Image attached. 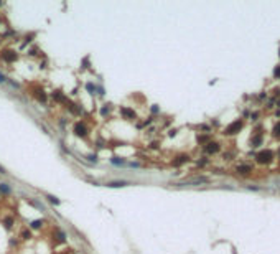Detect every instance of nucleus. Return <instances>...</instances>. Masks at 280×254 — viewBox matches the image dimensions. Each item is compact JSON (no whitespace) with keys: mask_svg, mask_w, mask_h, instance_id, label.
<instances>
[{"mask_svg":"<svg viewBox=\"0 0 280 254\" xmlns=\"http://www.w3.org/2000/svg\"><path fill=\"white\" fill-rule=\"evenodd\" d=\"M74 134L78 135V137H86V135H88V129H86V125L81 124V122H78V124L74 125Z\"/></svg>","mask_w":280,"mask_h":254,"instance_id":"nucleus-4","label":"nucleus"},{"mask_svg":"<svg viewBox=\"0 0 280 254\" xmlns=\"http://www.w3.org/2000/svg\"><path fill=\"white\" fill-rule=\"evenodd\" d=\"M260 142H262V137H260V135H255V137L251 140V145H252V147H259Z\"/></svg>","mask_w":280,"mask_h":254,"instance_id":"nucleus-11","label":"nucleus"},{"mask_svg":"<svg viewBox=\"0 0 280 254\" xmlns=\"http://www.w3.org/2000/svg\"><path fill=\"white\" fill-rule=\"evenodd\" d=\"M127 182H110V183H107V187L110 188H115V187H127Z\"/></svg>","mask_w":280,"mask_h":254,"instance_id":"nucleus-10","label":"nucleus"},{"mask_svg":"<svg viewBox=\"0 0 280 254\" xmlns=\"http://www.w3.org/2000/svg\"><path fill=\"white\" fill-rule=\"evenodd\" d=\"M23 238H25V239H28V238H30V233H26V231H25V233H23Z\"/></svg>","mask_w":280,"mask_h":254,"instance_id":"nucleus-18","label":"nucleus"},{"mask_svg":"<svg viewBox=\"0 0 280 254\" xmlns=\"http://www.w3.org/2000/svg\"><path fill=\"white\" fill-rule=\"evenodd\" d=\"M203 183H209L208 177H195V178L185 180L181 183H176L178 187H195V185H203Z\"/></svg>","mask_w":280,"mask_h":254,"instance_id":"nucleus-1","label":"nucleus"},{"mask_svg":"<svg viewBox=\"0 0 280 254\" xmlns=\"http://www.w3.org/2000/svg\"><path fill=\"white\" fill-rule=\"evenodd\" d=\"M4 81H5V76H4V74H0V83H4Z\"/></svg>","mask_w":280,"mask_h":254,"instance_id":"nucleus-19","label":"nucleus"},{"mask_svg":"<svg viewBox=\"0 0 280 254\" xmlns=\"http://www.w3.org/2000/svg\"><path fill=\"white\" fill-rule=\"evenodd\" d=\"M272 134H274V137L275 139H280V121L274 125V129H272Z\"/></svg>","mask_w":280,"mask_h":254,"instance_id":"nucleus-9","label":"nucleus"},{"mask_svg":"<svg viewBox=\"0 0 280 254\" xmlns=\"http://www.w3.org/2000/svg\"><path fill=\"white\" fill-rule=\"evenodd\" d=\"M236 172H237L239 175H251L252 167L251 165H239L237 168H236Z\"/></svg>","mask_w":280,"mask_h":254,"instance_id":"nucleus-5","label":"nucleus"},{"mask_svg":"<svg viewBox=\"0 0 280 254\" xmlns=\"http://www.w3.org/2000/svg\"><path fill=\"white\" fill-rule=\"evenodd\" d=\"M241 129H242V121H236V122H232V124L227 125L226 130H224V134H226V135H232V134H237Z\"/></svg>","mask_w":280,"mask_h":254,"instance_id":"nucleus-3","label":"nucleus"},{"mask_svg":"<svg viewBox=\"0 0 280 254\" xmlns=\"http://www.w3.org/2000/svg\"><path fill=\"white\" fill-rule=\"evenodd\" d=\"M43 225V221H33V223H31V228H35V229H38L40 228V226Z\"/></svg>","mask_w":280,"mask_h":254,"instance_id":"nucleus-13","label":"nucleus"},{"mask_svg":"<svg viewBox=\"0 0 280 254\" xmlns=\"http://www.w3.org/2000/svg\"><path fill=\"white\" fill-rule=\"evenodd\" d=\"M0 173H5V170L2 168V167H0Z\"/></svg>","mask_w":280,"mask_h":254,"instance_id":"nucleus-20","label":"nucleus"},{"mask_svg":"<svg viewBox=\"0 0 280 254\" xmlns=\"http://www.w3.org/2000/svg\"><path fill=\"white\" fill-rule=\"evenodd\" d=\"M2 59L7 61V63H12V61L17 59V54L13 53V51H4V53H2Z\"/></svg>","mask_w":280,"mask_h":254,"instance_id":"nucleus-6","label":"nucleus"},{"mask_svg":"<svg viewBox=\"0 0 280 254\" xmlns=\"http://www.w3.org/2000/svg\"><path fill=\"white\" fill-rule=\"evenodd\" d=\"M120 112H122V116L127 117V119H134V117H135L134 111H130V109H127V107H124V109L120 111Z\"/></svg>","mask_w":280,"mask_h":254,"instance_id":"nucleus-8","label":"nucleus"},{"mask_svg":"<svg viewBox=\"0 0 280 254\" xmlns=\"http://www.w3.org/2000/svg\"><path fill=\"white\" fill-rule=\"evenodd\" d=\"M279 54H280V53H279Z\"/></svg>","mask_w":280,"mask_h":254,"instance_id":"nucleus-21","label":"nucleus"},{"mask_svg":"<svg viewBox=\"0 0 280 254\" xmlns=\"http://www.w3.org/2000/svg\"><path fill=\"white\" fill-rule=\"evenodd\" d=\"M217 150H219V144L217 142H209L208 145H206V152L208 154H216Z\"/></svg>","mask_w":280,"mask_h":254,"instance_id":"nucleus-7","label":"nucleus"},{"mask_svg":"<svg viewBox=\"0 0 280 254\" xmlns=\"http://www.w3.org/2000/svg\"><path fill=\"white\" fill-rule=\"evenodd\" d=\"M274 76H275V78H280V66L275 68V71H274Z\"/></svg>","mask_w":280,"mask_h":254,"instance_id":"nucleus-17","label":"nucleus"},{"mask_svg":"<svg viewBox=\"0 0 280 254\" xmlns=\"http://www.w3.org/2000/svg\"><path fill=\"white\" fill-rule=\"evenodd\" d=\"M272 158H274V152L272 150H260L259 154L255 155V160L259 163H262V165H265V163H269V162H272Z\"/></svg>","mask_w":280,"mask_h":254,"instance_id":"nucleus-2","label":"nucleus"},{"mask_svg":"<svg viewBox=\"0 0 280 254\" xmlns=\"http://www.w3.org/2000/svg\"><path fill=\"white\" fill-rule=\"evenodd\" d=\"M12 225H13V220L12 218H7V220H5V226H7V228H12Z\"/></svg>","mask_w":280,"mask_h":254,"instance_id":"nucleus-14","label":"nucleus"},{"mask_svg":"<svg viewBox=\"0 0 280 254\" xmlns=\"http://www.w3.org/2000/svg\"><path fill=\"white\" fill-rule=\"evenodd\" d=\"M0 192H4V193H9L10 190H9V187H5V183H2V185H0Z\"/></svg>","mask_w":280,"mask_h":254,"instance_id":"nucleus-15","label":"nucleus"},{"mask_svg":"<svg viewBox=\"0 0 280 254\" xmlns=\"http://www.w3.org/2000/svg\"><path fill=\"white\" fill-rule=\"evenodd\" d=\"M188 160V157H185V155H181V157H178V160H175V165H180V163H183V162H186Z\"/></svg>","mask_w":280,"mask_h":254,"instance_id":"nucleus-12","label":"nucleus"},{"mask_svg":"<svg viewBox=\"0 0 280 254\" xmlns=\"http://www.w3.org/2000/svg\"><path fill=\"white\" fill-rule=\"evenodd\" d=\"M48 200H50L51 203H54V205H58V203H59V200H58V198H54V196H48Z\"/></svg>","mask_w":280,"mask_h":254,"instance_id":"nucleus-16","label":"nucleus"}]
</instances>
